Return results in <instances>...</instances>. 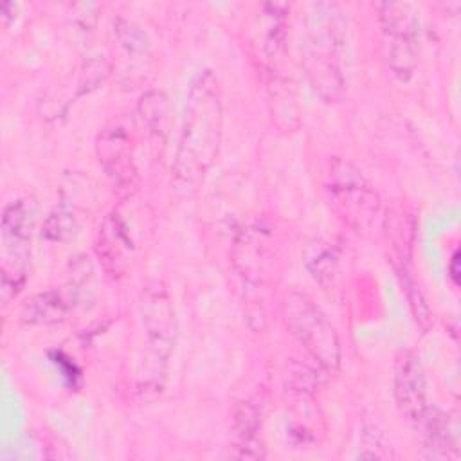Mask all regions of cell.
Returning <instances> with one entry per match:
<instances>
[{"instance_id": "cell-1", "label": "cell", "mask_w": 461, "mask_h": 461, "mask_svg": "<svg viewBox=\"0 0 461 461\" xmlns=\"http://www.w3.org/2000/svg\"><path fill=\"white\" fill-rule=\"evenodd\" d=\"M223 130L221 90L211 70L200 72L189 85L184 121L173 162V178L182 187L196 185L212 166Z\"/></svg>"}, {"instance_id": "cell-2", "label": "cell", "mask_w": 461, "mask_h": 461, "mask_svg": "<svg viewBox=\"0 0 461 461\" xmlns=\"http://www.w3.org/2000/svg\"><path fill=\"white\" fill-rule=\"evenodd\" d=\"M348 18L337 2H312L306 11V41L301 52L312 88L326 103L340 99L344 76L340 50L346 41Z\"/></svg>"}, {"instance_id": "cell-3", "label": "cell", "mask_w": 461, "mask_h": 461, "mask_svg": "<svg viewBox=\"0 0 461 461\" xmlns=\"http://www.w3.org/2000/svg\"><path fill=\"white\" fill-rule=\"evenodd\" d=\"M140 312L146 344L139 366V387L140 391H160L176 335V319L167 290L158 283L148 286L142 294Z\"/></svg>"}, {"instance_id": "cell-4", "label": "cell", "mask_w": 461, "mask_h": 461, "mask_svg": "<svg viewBox=\"0 0 461 461\" xmlns=\"http://www.w3.org/2000/svg\"><path fill=\"white\" fill-rule=\"evenodd\" d=\"M286 326L306 353L326 373H335L340 364V340L322 310L303 292H290L283 301Z\"/></svg>"}, {"instance_id": "cell-5", "label": "cell", "mask_w": 461, "mask_h": 461, "mask_svg": "<svg viewBox=\"0 0 461 461\" xmlns=\"http://www.w3.org/2000/svg\"><path fill=\"white\" fill-rule=\"evenodd\" d=\"M34 216L25 200H13L2 211V301L9 303L25 281Z\"/></svg>"}, {"instance_id": "cell-6", "label": "cell", "mask_w": 461, "mask_h": 461, "mask_svg": "<svg viewBox=\"0 0 461 461\" xmlns=\"http://www.w3.org/2000/svg\"><path fill=\"white\" fill-rule=\"evenodd\" d=\"M378 22L385 38L387 61L394 76L409 79L416 68L418 58V13L409 2H378L375 4Z\"/></svg>"}, {"instance_id": "cell-7", "label": "cell", "mask_w": 461, "mask_h": 461, "mask_svg": "<svg viewBox=\"0 0 461 461\" xmlns=\"http://www.w3.org/2000/svg\"><path fill=\"white\" fill-rule=\"evenodd\" d=\"M328 191L335 209L349 225L366 227L378 209V196L362 173L344 160H333L328 175Z\"/></svg>"}, {"instance_id": "cell-8", "label": "cell", "mask_w": 461, "mask_h": 461, "mask_svg": "<svg viewBox=\"0 0 461 461\" xmlns=\"http://www.w3.org/2000/svg\"><path fill=\"white\" fill-rule=\"evenodd\" d=\"M97 157L112 184L119 189L133 185L135 167L131 160V135L128 128L117 121L106 124L97 135Z\"/></svg>"}, {"instance_id": "cell-9", "label": "cell", "mask_w": 461, "mask_h": 461, "mask_svg": "<svg viewBox=\"0 0 461 461\" xmlns=\"http://www.w3.org/2000/svg\"><path fill=\"white\" fill-rule=\"evenodd\" d=\"M394 400L403 416L420 421L427 411V384L416 353L402 351L394 362Z\"/></svg>"}, {"instance_id": "cell-10", "label": "cell", "mask_w": 461, "mask_h": 461, "mask_svg": "<svg viewBox=\"0 0 461 461\" xmlns=\"http://www.w3.org/2000/svg\"><path fill=\"white\" fill-rule=\"evenodd\" d=\"M95 249L108 274L117 276L126 270L133 243L126 223L117 212L108 214L99 225Z\"/></svg>"}, {"instance_id": "cell-11", "label": "cell", "mask_w": 461, "mask_h": 461, "mask_svg": "<svg viewBox=\"0 0 461 461\" xmlns=\"http://www.w3.org/2000/svg\"><path fill=\"white\" fill-rule=\"evenodd\" d=\"M232 439L238 457L263 459L265 447L261 441V414L250 402H238L232 409Z\"/></svg>"}, {"instance_id": "cell-12", "label": "cell", "mask_w": 461, "mask_h": 461, "mask_svg": "<svg viewBox=\"0 0 461 461\" xmlns=\"http://www.w3.org/2000/svg\"><path fill=\"white\" fill-rule=\"evenodd\" d=\"M423 427V443L429 457L454 459L457 457V443L448 416L434 407H427L418 421Z\"/></svg>"}, {"instance_id": "cell-13", "label": "cell", "mask_w": 461, "mask_h": 461, "mask_svg": "<svg viewBox=\"0 0 461 461\" xmlns=\"http://www.w3.org/2000/svg\"><path fill=\"white\" fill-rule=\"evenodd\" d=\"M290 5L285 2H267L261 5L259 25L263 34V50L268 59H279L286 40V14Z\"/></svg>"}, {"instance_id": "cell-14", "label": "cell", "mask_w": 461, "mask_h": 461, "mask_svg": "<svg viewBox=\"0 0 461 461\" xmlns=\"http://www.w3.org/2000/svg\"><path fill=\"white\" fill-rule=\"evenodd\" d=\"M68 303L58 290H43L29 297L22 308V321L36 326H52L65 319Z\"/></svg>"}, {"instance_id": "cell-15", "label": "cell", "mask_w": 461, "mask_h": 461, "mask_svg": "<svg viewBox=\"0 0 461 461\" xmlns=\"http://www.w3.org/2000/svg\"><path fill=\"white\" fill-rule=\"evenodd\" d=\"M139 117L148 133L160 142H166L171 130V104L162 90H148L137 104Z\"/></svg>"}, {"instance_id": "cell-16", "label": "cell", "mask_w": 461, "mask_h": 461, "mask_svg": "<svg viewBox=\"0 0 461 461\" xmlns=\"http://www.w3.org/2000/svg\"><path fill=\"white\" fill-rule=\"evenodd\" d=\"M303 263L312 277L321 285H330L337 276L340 256L339 250L322 238H313L304 245Z\"/></svg>"}, {"instance_id": "cell-17", "label": "cell", "mask_w": 461, "mask_h": 461, "mask_svg": "<svg viewBox=\"0 0 461 461\" xmlns=\"http://www.w3.org/2000/svg\"><path fill=\"white\" fill-rule=\"evenodd\" d=\"M68 294L74 304L90 308L95 301V274L88 256L79 254L68 263Z\"/></svg>"}, {"instance_id": "cell-18", "label": "cell", "mask_w": 461, "mask_h": 461, "mask_svg": "<svg viewBox=\"0 0 461 461\" xmlns=\"http://www.w3.org/2000/svg\"><path fill=\"white\" fill-rule=\"evenodd\" d=\"M77 196H72V193L67 196L63 193L61 203L47 216L43 223V236L50 241H65L70 236H74L77 229V211L79 203L76 202Z\"/></svg>"}, {"instance_id": "cell-19", "label": "cell", "mask_w": 461, "mask_h": 461, "mask_svg": "<svg viewBox=\"0 0 461 461\" xmlns=\"http://www.w3.org/2000/svg\"><path fill=\"white\" fill-rule=\"evenodd\" d=\"M113 32L121 49H124L126 54L144 56L149 50V38L146 31L133 20L117 18L113 22Z\"/></svg>"}, {"instance_id": "cell-20", "label": "cell", "mask_w": 461, "mask_h": 461, "mask_svg": "<svg viewBox=\"0 0 461 461\" xmlns=\"http://www.w3.org/2000/svg\"><path fill=\"white\" fill-rule=\"evenodd\" d=\"M110 74V63L103 54L88 56L79 72V94L95 90L101 86Z\"/></svg>"}, {"instance_id": "cell-21", "label": "cell", "mask_w": 461, "mask_h": 461, "mask_svg": "<svg viewBox=\"0 0 461 461\" xmlns=\"http://www.w3.org/2000/svg\"><path fill=\"white\" fill-rule=\"evenodd\" d=\"M95 13H97V5L95 4H90V2L74 4L72 5V22L79 29L88 31L95 23V18H97Z\"/></svg>"}, {"instance_id": "cell-22", "label": "cell", "mask_w": 461, "mask_h": 461, "mask_svg": "<svg viewBox=\"0 0 461 461\" xmlns=\"http://www.w3.org/2000/svg\"><path fill=\"white\" fill-rule=\"evenodd\" d=\"M448 274L452 283L457 286L459 285V250H456L450 258V265H448Z\"/></svg>"}, {"instance_id": "cell-23", "label": "cell", "mask_w": 461, "mask_h": 461, "mask_svg": "<svg viewBox=\"0 0 461 461\" xmlns=\"http://www.w3.org/2000/svg\"><path fill=\"white\" fill-rule=\"evenodd\" d=\"M0 11H2V20H4V23L7 25L9 20L14 18V14H11V11H13V13L16 11V4H13V2H2Z\"/></svg>"}]
</instances>
